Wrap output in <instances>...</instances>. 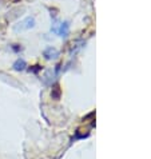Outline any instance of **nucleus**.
Instances as JSON below:
<instances>
[{
    "label": "nucleus",
    "instance_id": "obj_1",
    "mask_svg": "<svg viewBox=\"0 0 151 159\" xmlns=\"http://www.w3.org/2000/svg\"><path fill=\"white\" fill-rule=\"evenodd\" d=\"M33 25H35V19L33 18H27L24 19L23 21H20V23H18L15 25V31H24V29H30L32 28Z\"/></svg>",
    "mask_w": 151,
    "mask_h": 159
},
{
    "label": "nucleus",
    "instance_id": "obj_2",
    "mask_svg": "<svg viewBox=\"0 0 151 159\" xmlns=\"http://www.w3.org/2000/svg\"><path fill=\"white\" fill-rule=\"evenodd\" d=\"M44 56L45 59H56L58 56H59V51H58L56 48H54V47H48V48H45L44 51Z\"/></svg>",
    "mask_w": 151,
    "mask_h": 159
},
{
    "label": "nucleus",
    "instance_id": "obj_3",
    "mask_svg": "<svg viewBox=\"0 0 151 159\" xmlns=\"http://www.w3.org/2000/svg\"><path fill=\"white\" fill-rule=\"evenodd\" d=\"M68 29H70V24L68 23H63V24H60V28L58 29V33H59L60 36H67L68 35Z\"/></svg>",
    "mask_w": 151,
    "mask_h": 159
},
{
    "label": "nucleus",
    "instance_id": "obj_4",
    "mask_svg": "<svg viewBox=\"0 0 151 159\" xmlns=\"http://www.w3.org/2000/svg\"><path fill=\"white\" fill-rule=\"evenodd\" d=\"M26 67H27V64H26V62H24L23 59H19V60H16V62L14 63V70H16V71H22Z\"/></svg>",
    "mask_w": 151,
    "mask_h": 159
}]
</instances>
